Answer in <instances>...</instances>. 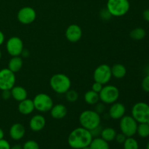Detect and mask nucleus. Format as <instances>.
Returning <instances> with one entry per match:
<instances>
[{"label":"nucleus","mask_w":149,"mask_h":149,"mask_svg":"<svg viewBox=\"0 0 149 149\" xmlns=\"http://www.w3.org/2000/svg\"><path fill=\"white\" fill-rule=\"evenodd\" d=\"M93 138L90 130L79 127L70 132L68 138V143L74 149H81L90 146Z\"/></svg>","instance_id":"1"},{"label":"nucleus","mask_w":149,"mask_h":149,"mask_svg":"<svg viewBox=\"0 0 149 149\" xmlns=\"http://www.w3.org/2000/svg\"><path fill=\"white\" fill-rule=\"evenodd\" d=\"M49 86L55 93L65 94L71 89V81L66 74H55L49 79Z\"/></svg>","instance_id":"2"},{"label":"nucleus","mask_w":149,"mask_h":149,"mask_svg":"<svg viewBox=\"0 0 149 149\" xmlns=\"http://www.w3.org/2000/svg\"><path fill=\"white\" fill-rule=\"evenodd\" d=\"M79 122L81 127L91 130L100 125L101 117L95 110H85L80 113Z\"/></svg>","instance_id":"3"},{"label":"nucleus","mask_w":149,"mask_h":149,"mask_svg":"<svg viewBox=\"0 0 149 149\" xmlns=\"http://www.w3.org/2000/svg\"><path fill=\"white\" fill-rule=\"evenodd\" d=\"M106 8L112 17H122L129 12L130 4L129 0H108Z\"/></svg>","instance_id":"4"},{"label":"nucleus","mask_w":149,"mask_h":149,"mask_svg":"<svg viewBox=\"0 0 149 149\" xmlns=\"http://www.w3.org/2000/svg\"><path fill=\"white\" fill-rule=\"evenodd\" d=\"M119 95L120 93L119 89L111 84H105L99 93L100 100L106 105H111L117 101Z\"/></svg>","instance_id":"5"},{"label":"nucleus","mask_w":149,"mask_h":149,"mask_svg":"<svg viewBox=\"0 0 149 149\" xmlns=\"http://www.w3.org/2000/svg\"><path fill=\"white\" fill-rule=\"evenodd\" d=\"M131 116L140 123H148L149 122V105L145 102L136 103L132 108Z\"/></svg>","instance_id":"6"},{"label":"nucleus","mask_w":149,"mask_h":149,"mask_svg":"<svg viewBox=\"0 0 149 149\" xmlns=\"http://www.w3.org/2000/svg\"><path fill=\"white\" fill-rule=\"evenodd\" d=\"M35 110L41 113H45L51 110L54 103L52 97L46 93H41L36 95L33 99Z\"/></svg>","instance_id":"7"},{"label":"nucleus","mask_w":149,"mask_h":149,"mask_svg":"<svg viewBox=\"0 0 149 149\" xmlns=\"http://www.w3.org/2000/svg\"><path fill=\"white\" fill-rule=\"evenodd\" d=\"M119 120V128L121 132L127 137H133L136 134L138 123L132 116L125 115Z\"/></svg>","instance_id":"8"},{"label":"nucleus","mask_w":149,"mask_h":149,"mask_svg":"<svg viewBox=\"0 0 149 149\" xmlns=\"http://www.w3.org/2000/svg\"><path fill=\"white\" fill-rule=\"evenodd\" d=\"M112 78L111 68L108 64H100L95 69L93 73V79L95 81L100 84H107Z\"/></svg>","instance_id":"9"},{"label":"nucleus","mask_w":149,"mask_h":149,"mask_svg":"<svg viewBox=\"0 0 149 149\" xmlns=\"http://www.w3.org/2000/svg\"><path fill=\"white\" fill-rule=\"evenodd\" d=\"M16 82V77L15 73L10 71L8 68L0 70V90H11Z\"/></svg>","instance_id":"10"},{"label":"nucleus","mask_w":149,"mask_h":149,"mask_svg":"<svg viewBox=\"0 0 149 149\" xmlns=\"http://www.w3.org/2000/svg\"><path fill=\"white\" fill-rule=\"evenodd\" d=\"M24 49L23 42L18 36H12L6 42V49L10 56H20Z\"/></svg>","instance_id":"11"},{"label":"nucleus","mask_w":149,"mask_h":149,"mask_svg":"<svg viewBox=\"0 0 149 149\" xmlns=\"http://www.w3.org/2000/svg\"><path fill=\"white\" fill-rule=\"evenodd\" d=\"M36 18V12L31 7H23L18 10L17 19L23 25H29L33 23Z\"/></svg>","instance_id":"12"},{"label":"nucleus","mask_w":149,"mask_h":149,"mask_svg":"<svg viewBox=\"0 0 149 149\" xmlns=\"http://www.w3.org/2000/svg\"><path fill=\"white\" fill-rule=\"evenodd\" d=\"M82 29L77 24H71L68 26L65 32L66 39L72 43H76L80 41L82 37Z\"/></svg>","instance_id":"13"},{"label":"nucleus","mask_w":149,"mask_h":149,"mask_svg":"<svg viewBox=\"0 0 149 149\" xmlns=\"http://www.w3.org/2000/svg\"><path fill=\"white\" fill-rule=\"evenodd\" d=\"M125 113H126V108L123 103L116 101L111 104L109 111V115L112 119H115V120L120 119L125 116Z\"/></svg>","instance_id":"14"},{"label":"nucleus","mask_w":149,"mask_h":149,"mask_svg":"<svg viewBox=\"0 0 149 149\" xmlns=\"http://www.w3.org/2000/svg\"><path fill=\"white\" fill-rule=\"evenodd\" d=\"M46 125V119L44 116L36 114L32 116L29 122V127L33 132H39L45 128Z\"/></svg>","instance_id":"15"},{"label":"nucleus","mask_w":149,"mask_h":149,"mask_svg":"<svg viewBox=\"0 0 149 149\" xmlns=\"http://www.w3.org/2000/svg\"><path fill=\"white\" fill-rule=\"evenodd\" d=\"M10 138L14 141H20L26 134V128L20 123H15L10 127L9 131Z\"/></svg>","instance_id":"16"},{"label":"nucleus","mask_w":149,"mask_h":149,"mask_svg":"<svg viewBox=\"0 0 149 149\" xmlns=\"http://www.w3.org/2000/svg\"><path fill=\"white\" fill-rule=\"evenodd\" d=\"M17 109H18L19 113L22 115L27 116V115L31 114L33 112V111L35 110L33 100L27 97L25 100L19 102L18 106H17Z\"/></svg>","instance_id":"17"},{"label":"nucleus","mask_w":149,"mask_h":149,"mask_svg":"<svg viewBox=\"0 0 149 149\" xmlns=\"http://www.w3.org/2000/svg\"><path fill=\"white\" fill-rule=\"evenodd\" d=\"M49 112H50L51 116L53 119H61L65 117L68 113V110L65 105L58 103V104L53 105Z\"/></svg>","instance_id":"18"},{"label":"nucleus","mask_w":149,"mask_h":149,"mask_svg":"<svg viewBox=\"0 0 149 149\" xmlns=\"http://www.w3.org/2000/svg\"><path fill=\"white\" fill-rule=\"evenodd\" d=\"M12 97L16 101L20 102L28 97V92L26 89L22 86L15 85L10 90Z\"/></svg>","instance_id":"19"},{"label":"nucleus","mask_w":149,"mask_h":149,"mask_svg":"<svg viewBox=\"0 0 149 149\" xmlns=\"http://www.w3.org/2000/svg\"><path fill=\"white\" fill-rule=\"evenodd\" d=\"M23 65V58L20 56L12 57L8 62L7 68L13 71V73H17L21 70Z\"/></svg>","instance_id":"20"},{"label":"nucleus","mask_w":149,"mask_h":149,"mask_svg":"<svg viewBox=\"0 0 149 149\" xmlns=\"http://www.w3.org/2000/svg\"><path fill=\"white\" fill-rule=\"evenodd\" d=\"M111 68L112 77L116 79H122L126 76L127 68L123 64L116 63Z\"/></svg>","instance_id":"21"},{"label":"nucleus","mask_w":149,"mask_h":149,"mask_svg":"<svg viewBox=\"0 0 149 149\" xmlns=\"http://www.w3.org/2000/svg\"><path fill=\"white\" fill-rule=\"evenodd\" d=\"M90 147L91 149H109V142L106 141L100 137L93 138L90 144Z\"/></svg>","instance_id":"22"},{"label":"nucleus","mask_w":149,"mask_h":149,"mask_svg":"<svg viewBox=\"0 0 149 149\" xmlns=\"http://www.w3.org/2000/svg\"><path fill=\"white\" fill-rule=\"evenodd\" d=\"M84 100L88 105H95L100 100L98 93H95L93 90H88L86 92L84 95Z\"/></svg>","instance_id":"23"},{"label":"nucleus","mask_w":149,"mask_h":149,"mask_svg":"<svg viewBox=\"0 0 149 149\" xmlns=\"http://www.w3.org/2000/svg\"><path fill=\"white\" fill-rule=\"evenodd\" d=\"M116 131L112 127H106L102 130L100 138L107 142H111L114 141L116 135Z\"/></svg>","instance_id":"24"},{"label":"nucleus","mask_w":149,"mask_h":149,"mask_svg":"<svg viewBox=\"0 0 149 149\" xmlns=\"http://www.w3.org/2000/svg\"><path fill=\"white\" fill-rule=\"evenodd\" d=\"M146 36V31L143 28L138 27L132 30L130 33V36L131 39L136 41H140L143 39Z\"/></svg>","instance_id":"25"},{"label":"nucleus","mask_w":149,"mask_h":149,"mask_svg":"<svg viewBox=\"0 0 149 149\" xmlns=\"http://www.w3.org/2000/svg\"><path fill=\"white\" fill-rule=\"evenodd\" d=\"M141 138H146L149 136V125L148 123H140L138 125L137 132Z\"/></svg>","instance_id":"26"},{"label":"nucleus","mask_w":149,"mask_h":149,"mask_svg":"<svg viewBox=\"0 0 149 149\" xmlns=\"http://www.w3.org/2000/svg\"><path fill=\"white\" fill-rule=\"evenodd\" d=\"M124 149H139L138 141L132 137H127L123 143Z\"/></svg>","instance_id":"27"},{"label":"nucleus","mask_w":149,"mask_h":149,"mask_svg":"<svg viewBox=\"0 0 149 149\" xmlns=\"http://www.w3.org/2000/svg\"><path fill=\"white\" fill-rule=\"evenodd\" d=\"M65 96L67 101L70 102V103H74V102H76L78 100L79 93L76 90L70 89L68 91H67L65 93Z\"/></svg>","instance_id":"28"},{"label":"nucleus","mask_w":149,"mask_h":149,"mask_svg":"<svg viewBox=\"0 0 149 149\" xmlns=\"http://www.w3.org/2000/svg\"><path fill=\"white\" fill-rule=\"evenodd\" d=\"M23 149H39V145L36 141L33 140H29L24 143Z\"/></svg>","instance_id":"29"},{"label":"nucleus","mask_w":149,"mask_h":149,"mask_svg":"<svg viewBox=\"0 0 149 149\" xmlns=\"http://www.w3.org/2000/svg\"><path fill=\"white\" fill-rule=\"evenodd\" d=\"M99 15H100L101 20H104V21H108V20H109L112 17V15H111V13H109V11L107 10L106 7L100 10V13H99Z\"/></svg>","instance_id":"30"},{"label":"nucleus","mask_w":149,"mask_h":149,"mask_svg":"<svg viewBox=\"0 0 149 149\" xmlns=\"http://www.w3.org/2000/svg\"><path fill=\"white\" fill-rule=\"evenodd\" d=\"M141 87L146 93H149V75H146L142 80Z\"/></svg>","instance_id":"31"},{"label":"nucleus","mask_w":149,"mask_h":149,"mask_svg":"<svg viewBox=\"0 0 149 149\" xmlns=\"http://www.w3.org/2000/svg\"><path fill=\"white\" fill-rule=\"evenodd\" d=\"M102 130H103L102 127L100 126V125H99V126L96 127L94 128V129L90 130V133H91L92 136H93V138H98V137H100Z\"/></svg>","instance_id":"32"},{"label":"nucleus","mask_w":149,"mask_h":149,"mask_svg":"<svg viewBox=\"0 0 149 149\" xmlns=\"http://www.w3.org/2000/svg\"><path fill=\"white\" fill-rule=\"evenodd\" d=\"M105 105L106 104H104L102 102H100V103L98 102V103L95 105V111L97 113H99V114H101V113H103L104 112L105 109H106V106Z\"/></svg>","instance_id":"33"},{"label":"nucleus","mask_w":149,"mask_h":149,"mask_svg":"<svg viewBox=\"0 0 149 149\" xmlns=\"http://www.w3.org/2000/svg\"><path fill=\"white\" fill-rule=\"evenodd\" d=\"M103 84H100V83L99 82H97V81H95L94 83L93 84V85H92V90H93L94 92H95V93H100V91H101V90L103 89Z\"/></svg>","instance_id":"34"},{"label":"nucleus","mask_w":149,"mask_h":149,"mask_svg":"<svg viewBox=\"0 0 149 149\" xmlns=\"http://www.w3.org/2000/svg\"><path fill=\"white\" fill-rule=\"evenodd\" d=\"M127 138V137L125 135H124L122 132H121V133H116V138H115V141H116L118 143L123 144Z\"/></svg>","instance_id":"35"},{"label":"nucleus","mask_w":149,"mask_h":149,"mask_svg":"<svg viewBox=\"0 0 149 149\" xmlns=\"http://www.w3.org/2000/svg\"><path fill=\"white\" fill-rule=\"evenodd\" d=\"M1 95V97L4 100H9L10 98H11L12 95H11V91L10 90H1V93H0Z\"/></svg>","instance_id":"36"},{"label":"nucleus","mask_w":149,"mask_h":149,"mask_svg":"<svg viewBox=\"0 0 149 149\" xmlns=\"http://www.w3.org/2000/svg\"><path fill=\"white\" fill-rule=\"evenodd\" d=\"M11 146L7 141L4 139L0 140V149H10Z\"/></svg>","instance_id":"37"},{"label":"nucleus","mask_w":149,"mask_h":149,"mask_svg":"<svg viewBox=\"0 0 149 149\" xmlns=\"http://www.w3.org/2000/svg\"><path fill=\"white\" fill-rule=\"evenodd\" d=\"M143 17L146 21L149 22V8L144 10L143 13Z\"/></svg>","instance_id":"38"},{"label":"nucleus","mask_w":149,"mask_h":149,"mask_svg":"<svg viewBox=\"0 0 149 149\" xmlns=\"http://www.w3.org/2000/svg\"><path fill=\"white\" fill-rule=\"evenodd\" d=\"M20 55H21L23 58H28V57H29V55H30V52H29V51L28 50V49H23V52H22Z\"/></svg>","instance_id":"39"},{"label":"nucleus","mask_w":149,"mask_h":149,"mask_svg":"<svg viewBox=\"0 0 149 149\" xmlns=\"http://www.w3.org/2000/svg\"><path fill=\"white\" fill-rule=\"evenodd\" d=\"M4 39H5V36H4V33L0 31V46L3 45V43L4 42Z\"/></svg>","instance_id":"40"},{"label":"nucleus","mask_w":149,"mask_h":149,"mask_svg":"<svg viewBox=\"0 0 149 149\" xmlns=\"http://www.w3.org/2000/svg\"><path fill=\"white\" fill-rule=\"evenodd\" d=\"M10 149H23V146L20 144H15V145L11 146Z\"/></svg>","instance_id":"41"},{"label":"nucleus","mask_w":149,"mask_h":149,"mask_svg":"<svg viewBox=\"0 0 149 149\" xmlns=\"http://www.w3.org/2000/svg\"><path fill=\"white\" fill-rule=\"evenodd\" d=\"M4 131H3V130L1 129V128H0V140L4 139Z\"/></svg>","instance_id":"42"},{"label":"nucleus","mask_w":149,"mask_h":149,"mask_svg":"<svg viewBox=\"0 0 149 149\" xmlns=\"http://www.w3.org/2000/svg\"><path fill=\"white\" fill-rule=\"evenodd\" d=\"M81 149H91V148H90V146H86V147H84V148H81Z\"/></svg>","instance_id":"43"},{"label":"nucleus","mask_w":149,"mask_h":149,"mask_svg":"<svg viewBox=\"0 0 149 149\" xmlns=\"http://www.w3.org/2000/svg\"><path fill=\"white\" fill-rule=\"evenodd\" d=\"M146 72H147V75H149V66H148V68H147Z\"/></svg>","instance_id":"44"},{"label":"nucleus","mask_w":149,"mask_h":149,"mask_svg":"<svg viewBox=\"0 0 149 149\" xmlns=\"http://www.w3.org/2000/svg\"><path fill=\"white\" fill-rule=\"evenodd\" d=\"M146 149H149V142L148 143V144H147L146 146Z\"/></svg>","instance_id":"45"},{"label":"nucleus","mask_w":149,"mask_h":149,"mask_svg":"<svg viewBox=\"0 0 149 149\" xmlns=\"http://www.w3.org/2000/svg\"><path fill=\"white\" fill-rule=\"evenodd\" d=\"M1 55H1V50H0V61H1Z\"/></svg>","instance_id":"46"},{"label":"nucleus","mask_w":149,"mask_h":149,"mask_svg":"<svg viewBox=\"0 0 149 149\" xmlns=\"http://www.w3.org/2000/svg\"><path fill=\"white\" fill-rule=\"evenodd\" d=\"M148 125H149V122H148Z\"/></svg>","instance_id":"47"},{"label":"nucleus","mask_w":149,"mask_h":149,"mask_svg":"<svg viewBox=\"0 0 149 149\" xmlns=\"http://www.w3.org/2000/svg\"><path fill=\"white\" fill-rule=\"evenodd\" d=\"M0 93H1V90H0Z\"/></svg>","instance_id":"48"}]
</instances>
